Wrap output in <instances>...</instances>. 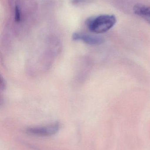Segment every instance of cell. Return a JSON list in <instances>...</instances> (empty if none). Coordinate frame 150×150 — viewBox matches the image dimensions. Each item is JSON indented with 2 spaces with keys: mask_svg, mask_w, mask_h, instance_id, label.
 Instances as JSON below:
<instances>
[{
  "mask_svg": "<svg viewBox=\"0 0 150 150\" xmlns=\"http://www.w3.org/2000/svg\"><path fill=\"white\" fill-rule=\"evenodd\" d=\"M116 17L112 15H102L90 18L86 22L89 30L97 34L105 33L112 29L116 23Z\"/></svg>",
  "mask_w": 150,
  "mask_h": 150,
  "instance_id": "6da1fadb",
  "label": "cell"
},
{
  "mask_svg": "<svg viewBox=\"0 0 150 150\" xmlns=\"http://www.w3.org/2000/svg\"><path fill=\"white\" fill-rule=\"evenodd\" d=\"M72 38L75 41H82L91 45H101L104 41V39L99 36L90 35L82 33H75L72 36Z\"/></svg>",
  "mask_w": 150,
  "mask_h": 150,
  "instance_id": "7a4b0ae2",
  "label": "cell"
},
{
  "mask_svg": "<svg viewBox=\"0 0 150 150\" xmlns=\"http://www.w3.org/2000/svg\"><path fill=\"white\" fill-rule=\"evenodd\" d=\"M59 127L58 124L55 123L46 127L31 128L28 129L27 131L31 134L37 135L49 136L55 134L59 129Z\"/></svg>",
  "mask_w": 150,
  "mask_h": 150,
  "instance_id": "3957f363",
  "label": "cell"
},
{
  "mask_svg": "<svg viewBox=\"0 0 150 150\" xmlns=\"http://www.w3.org/2000/svg\"><path fill=\"white\" fill-rule=\"evenodd\" d=\"M134 11L135 14L150 23V6L137 4L134 6Z\"/></svg>",
  "mask_w": 150,
  "mask_h": 150,
  "instance_id": "277c9868",
  "label": "cell"
},
{
  "mask_svg": "<svg viewBox=\"0 0 150 150\" xmlns=\"http://www.w3.org/2000/svg\"><path fill=\"white\" fill-rule=\"evenodd\" d=\"M15 19L16 22H18L20 21V11L18 6H16L15 8Z\"/></svg>",
  "mask_w": 150,
  "mask_h": 150,
  "instance_id": "5b68a950",
  "label": "cell"
}]
</instances>
